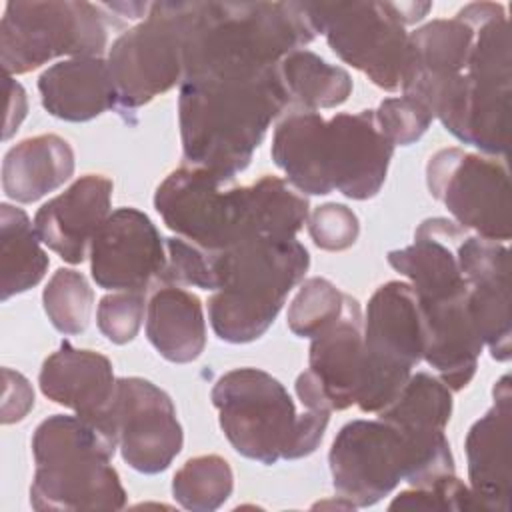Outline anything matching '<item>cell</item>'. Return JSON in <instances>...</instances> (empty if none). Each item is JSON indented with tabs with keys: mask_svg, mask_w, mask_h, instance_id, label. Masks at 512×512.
<instances>
[{
	"mask_svg": "<svg viewBox=\"0 0 512 512\" xmlns=\"http://www.w3.org/2000/svg\"><path fill=\"white\" fill-rule=\"evenodd\" d=\"M288 104L278 66L184 78L178 120L186 164L232 182L246 170L268 126Z\"/></svg>",
	"mask_w": 512,
	"mask_h": 512,
	"instance_id": "6da1fadb",
	"label": "cell"
},
{
	"mask_svg": "<svg viewBox=\"0 0 512 512\" xmlns=\"http://www.w3.org/2000/svg\"><path fill=\"white\" fill-rule=\"evenodd\" d=\"M314 38L304 2H188L184 78L272 68Z\"/></svg>",
	"mask_w": 512,
	"mask_h": 512,
	"instance_id": "7a4b0ae2",
	"label": "cell"
},
{
	"mask_svg": "<svg viewBox=\"0 0 512 512\" xmlns=\"http://www.w3.org/2000/svg\"><path fill=\"white\" fill-rule=\"evenodd\" d=\"M474 28L470 60L434 100L432 116L460 142L506 156L510 128V26L502 4L472 2L458 12Z\"/></svg>",
	"mask_w": 512,
	"mask_h": 512,
	"instance_id": "3957f363",
	"label": "cell"
},
{
	"mask_svg": "<svg viewBox=\"0 0 512 512\" xmlns=\"http://www.w3.org/2000/svg\"><path fill=\"white\" fill-rule=\"evenodd\" d=\"M118 436L96 422L54 414L32 436L34 510H120L126 490L110 460Z\"/></svg>",
	"mask_w": 512,
	"mask_h": 512,
	"instance_id": "277c9868",
	"label": "cell"
},
{
	"mask_svg": "<svg viewBox=\"0 0 512 512\" xmlns=\"http://www.w3.org/2000/svg\"><path fill=\"white\" fill-rule=\"evenodd\" d=\"M308 266L310 254L296 238H252L214 252L216 290L208 316L216 336L232 344L260 338Z\"/></svg>",
	"mask_w": 512,
	"mask_h": 512,
	"instance_id": "5b68a950",
	"label": "cell"
},
{
	"mask_svg": "<svg viewBox=\"0 0 512 512\" xmlns=\"http://www.w3.org/2000/svg\"><path fill=\"white\" fill-rule=\"evenodd\" d=\"M212 404L232 448L256 462L276 464L312 454L324 438L330 412H296L288 390L260 368H234L212 388Z\"/></svg>",
	"mask_w": 512,
	"mask_h": 512,
	"instance_id": "8992f818",
	"label": "cell"
},
{
	"mask_svg": "<svg viewBox=\"0 0 512 512\" xmlns=\"http://www.w3.org/2000/svg\"><path fill=\"white\" fill-rule=\"evenodd\" d=\"M216 174L180 166L154 194L164 224L210 252L228 250L252 238L276 240V208L266 176L250 186H228Z\"/></svg>",
	"mask_w": 512,
	"mask_h": 512,
	"instance_id": "52a82bcc",
	"label": "cell"
},
{
	"mask_svg": "<svg viewBox=\"0 0 512 512\" xmlns=\"http://www.w3.org/2000/svg\"><path fill=\"white\" fill-rule=\"evenodd\" d=\"M364 374L356 406L378 414L390 406L424 356V320L418 296L406 282H386L368 300Z\"/></svg>",
	"mask_w": 512,
	"mask_h": 512,
	"instance_id": "ba28073f",
	"label": "cell"
},
{
	"mask_svg": "<svg viewBox=\"0 0 512 512\" xmlns=\"http://www.w3.org/2000/svg\"><path fill=\"white\" fill-rule=\"evenodd\" d=\"M106 44L104 14L90 2H8L0 22L6 76L32 72L58 56H100Z\"/></svg>",
	"mask_w": 512,
	"mask_h": 512,
	"instance_id": "9c48e42d",
	"label": "cell"
},
{
	"mask_svg": "<svg viewBox=\"0 0 512 512\" xmlns=\"http://www.w3.org/2000/svg\"><path fill=\"white\" fill-rule=\"evenodd\" d=\"M316 34L378 88L396 92L408 52L400 2H304Z\"/></svg>",
	"mask_w": 512,
	"mask_h": 512,
	"instance_id": "30bf717a",
	"label": "cell"
},
{
	"mask_svg": "<svg viewBox=\"0 0 512 512\" xmlns=\"http://www.w3.org/2000/svg\"><path fill=\"white\" fill-rule=\"evenodd\" d=\"M188 2H154L146 20L120 34L108 54L116 108L132 112L184 78Z\"/></svg>",
	"mask_w": 512,
	"mask_h": 512,
	"instance_id": "8fae6325",
	"label": "cell"
},
{
	"mask_svg": "<svg viewBox=\"0 0 512 512\" xmlns=\"http://www.w3.org/2000/svg\"><path fill=\"white\" fill-rule=\"evenodd\" d=\"M334 490L352 508L388 496L402 480L424 484L420 458L408 438L388 420H352L340 428L328 452Z\"/></svg>",
	"mask_w": 512,
	"mask_h": 512,
	"instance_id": "7c38bea8",
	"label": "cell"
},
{
	"mask_svg": "<svg viewBox=\"0 0 512 512\" xmlns=\"http://www.w3.org/2000/svg\"><path fill=\"white\" fill-rule=\"evenodd\" d=\"M426 184L464 230L510 240V182L504 162L460 148H442L426 164Z\"/></svg>",
	"mask_w": 512,
	"mask_h": 512,
	"instance_id": "4fadbf2b",
	"label": "cell"
},
{
	"mask_svg": "<svg viewBox=\"0 0 512 512\" xmlns=\"http://www.w3.org/2000/svg\"><path fill=\"white\" fill-rule=\"evenodd\" d=\"M112 422L124 462L142 474L166 470L180 454L184 434L170 396L150 380L118 378Z\"/></svg>",
	"mask_w": 512,
	"mask_h": 512,
	"instance_id": "5bb4252c",
	"label": "cell"
},
{
	"mask_svg": "<svg viewBox=\"0 0 512 512\" xmlns=\"http://www.w3.org/2000/svg\"><path fill=\"white\" fill-rule=\"evenodd\" d=\"M88 252L92 278L104 290L146 292L152 280L160 282L166 264L164 238L136 208L110 212Z\"/></svg>",
	"mask_w": 512,
	"mask_h": 512,
	"instance_id": "9a60e30c",
	"label": "cell"
},
{
	"mask_svg": "<svg viewBox=\"0 0 512 512\" xmlns=\"http://www.w3.org/2000/svg\"><path fill=\"white\" fill-rule=\"evenodd\" d=\"M456 254L468 284L466 304L474 328L490 356L506 362L512 354L508 248L504 242L466 234Z\"/></svg>",
	"mask_w": 512,
	"mask_h": 512,
	"instance_id": "2e32d148",
	"label": "cell"
},
{
	"mask_svg": "<svg viewBox=\"0 0 512 512\" xmlns=\"http://www.w3.org/2000/svg\"><path fill=\"white\" fill-rule=\"evenodd\" d=\"M394 144L374 110L336 114L326 122V168L332 188L352 200L374 198L388 174Z\"/></svg>",
	"mask_w": 512,
	"mask_h": 512,
	"instance_id": "e0dca14e",
	"label": "cell"
},
{
	"mask_svg": "<svg viewBox=\"0 0 512 512\" xmlns=\"http://www.w3.org/2000/svg\"><path fill=\"white\" fill-rule=\"evenodd\" d=\"M116 382L112 362L104 354L74 348L68 340L44 360L38 376L40 390L48 400L112 432H116L110 416Z\"/></svg>",
	"mask_w": 512,
	"mask_h": 512,
	"instance_id": "ac0fdd59",
	"label": "cell"
},
{
	"mask_svg": "<svg viewBox=\"0 0 512 512\" xmlns=\"http://www.w3.org/2000/svg\"><path fill=\"white\" fill-rule=\"evenodd\" d=\"M112 188L110 178L86 174L62 194L42 204L34 216L40 242L64 262L80 264L98 228L110 216Z\"/></svg>",
	"mask_w": 512,
	"mask_h": 512,
	"instance_id": "d6986e66",
	"label": "cell"
},
{
	"mask_svg": "<svg viewBox=\"0 0 512 512\" xmlns=\"http://www.w3.org/2000/svg\"><path fill=\"white\" fill-rule=\"evenodd\" d=\"M492 408L472 424L466 436L468 480L484 512H508L512 496L510 466V414L512 388L504 374L494 384Z\"/></svg>",
	"mask_w": 512,
	"mask_h": 512,
	"instance_id": "ffe728a7",
	"label": "cell"
},
{
	"mask_svg": "<svg viewBox=\"0 0 512 512\" xmlns=\"http://www.w3.org/2000/svg\"><path fill=\"white\" fill-rule=\"evenodd\" d=\"M450 416L452 390L428 372L412 374L396 400L378 412V418L392 422L408 438L436 476L454 474V458L444 434Z\"/></svg>",
	"mask_w": 512,
	"mask_h": 512,
	"instance_id": "44dd1931",
	"label": "cell"
},
{
	"mask_svg": "<svg viewBox=\"0 0 512 512\" xmlns=\"http://www.w3.org/2000/svg\"><path fill=\"white\" fill-rule=\"evenodd\" d=\"M474 42V28L456 14L450 20H432L408 34L402 94L428 110L452 80L464 74Z\"/></svg>",
	"mask_w": 512,
	"mask_h": 512,
	"instance_id": "7402d4cb",
	"label": "cell"
},
{
	"mask_svg": "<svg viewBox=\"0 0 512 512\" xmlns=\"http://www.w3.org/2000/svg\"><path fill=\"white\" fill-rule=\"evenodd\" d=\"M466 230L448 218H428L406 248L388 252V264L410 280L418 300H442L468 290L456 248Z\"/></svg>",
	"mask_w": 512,
	"mask_h": 512,
	"instance_id": "603a6c76",
	"label": "cell"
},
{
	"mask_svg": "<svg viewBox=\"0 0 512 512\" xmlns=\"http://www.w3.org/2000/svg\"><path fill=\"white\" fill-rule=\"evenodd\" d=\"M362 324L358 300L346 294L340 318L312 338L308 370L330 410H346L356 404L364 374Z\"/></svg>",
	"mask_w": 512,
	"mask_h": 512,
	"instance_id": "cb8c5ba5",
	"label": "cell"
},
{
	"mask_svg": "<svg viewBox=\"0 0 512 512\" xmlns=\"http://www.w3.org/2000/svg\"><path fill=\"white\" fill-rule=\"evenodd\" d=\"M466 294L468 290L442 300H418L426 334L422 358L452 392L470 384L484 348L470 318Z\"/></svg>",
	"mask_w": 512,
	"mask_h": 512,
	"instance_id": "d4e9b609",
	"label": "cell"
},
{
	"mask_svg": "<svg viewBox=\"0 0 512 512\" xmlns=\"http://www.w3.org/2000/svg\"><path fill=\"white\" fill-rule=\"evenodd\" d=\"M38 90L44 110L68 122H86L116 106L114 80L102 56L52 64L40 74Z\"/></svg>",
	"mask_w": 512,
	"mask_h": 512,
	"instance_id": "484cf974",
	"label": "cell"
},
{
	"mask_svg": "<svg viewBox=\"0 0 512 512\" xmlns=\"http://www.w3.org/2000/svg\"><path fill=\"white\" fill-rule=\"evenodd\" d=\"M272 160L298 192L326 196L334 190L326 168V120L314 110L296 108L280 120Z\"/></svg>",
	"mask_w": 512,
	"mask_h": 512,
	"instance_id": "4316f807",
	"label": "cell"
},
{
	"mask_svg": "<svg viewBox=\"0 0 512 512\" xmlns=\"http://www.w3.org/2000/svg\"><path fill=\"white\" fill-rule=\"evenodd\" d=\"M146 336L170 362L196 360L206 346L200 298L176 284H158L146 304Z\"/></svg>",
	"mask_w": 512,
	"mask_h": 512,
	"instance_id": "83f0119b",
	"label": "cell"
},
{
	"mask_svg": "<svg viewBox=\"0 0 512 512\" xmlns=\"http://www.w3.org/2000/svg\"><path fill=\"white\" fill-rule=\"evenodd\" d=\"M74 174V152L56 134H40L12 146L2 162V190L30 204L60 188Z\"/></svg>",
	"mask_w": 512,
	"mask_h": 512,
	"instance_id": "f1b7e54d",
	"label": "cell"
},
{
	"mask_svg": "<svg viewBox=\"0 0 512 512\" xmlns=\"http://www.w3.org/2000/svg\"><path fill=\"white\" fill-rule=\"evenodd\" d=\"M48 256L40 248L34 224L22 208L0 204V296L8 300L14 294L36 286L46 270Z\"/></svg>",
	"mask_w": 512,
	"mask_h": 512,
	"instance_id": "f546056e",
	"label": "cell"
},
{
	"mask_svg": "<svg viewBox=\"0 0 512 512\" xmlns=\"http://www.w3.org/2000/svg\"><path fill=\"white\" fill-rule=\"evenodd\" d=\"M290 104L302 110L336 108L352 94L350 74L310 50H294L278 64Z\"/></svg>",
	"mask_w": 512,
	"mask_h": 512,
	"instance_id": "4dcf8cb0",
	"label": "cell"
},
{
	"mask_svg": "<svg viewBox=\"0 0 512 512\" xmlns=\"http://www.w3.org/2000/svg\"><path fill=\"white\" fill-rule=\"evenodd\" d=\"M234 474L218 454L190 458L172 478L174 500L192 512H212L232 494Z\"/></svg>",
	"mask_w": 512,
	"mask_h": 512,
	"instance_id": "1f68e13d",
	"label": "cell"
},
{
	"mask_svg": "<svg viewBox=\"0 0 512 512\" xmlns=\"http://www.w3.org/2000/svg\"><path fill=\"white\" fill-rule=\"evenodd\" d=\"M44 312L62 334H80L88 328L94 292L86 278L70 268H58L42 292Z\"/></svg>",
	"mask_w": 512,
	"mask_h": 512,
	"instance_id": "d6a6232c",
	"label": "cell"
},
{
	"mask_svg": "<svg viewBox=\"0 0 512 512\" xmlns=\"http://www.w3.org/2000/svg\"><path fill=\"white\" fill-rule=\"evenodd\" d=\"M346 294L340 292L330 280L314 276L308 278L288 308V328L300 338H314L344 310Z\"/></svg>",
	"mask_w": 512,
	"mask_h": 512,
	"instance_id": "836d02e7",
	"label": "cell"
},
{
	"mask_svg": "<svg viewBox=\"0 0 512 512\" xmlns=\"http://www.w3.org/2000/svg\"><path fill=\"white\" fill-rule=\"evenodd\" d=\"M166 264L160 276L162 284H188L204 290H216L214 252L200 248L186 238H164Z\"/></svg>",
	"mask_w": 512,
	"mask_h": 512,
	"instance_id": "e575fe53",
	"label": "cell"
},
{
	"mask_svg": "<svg viewBox=\"0 0 512 512\" xmlns=\"http://www.w3.org/2000/svg\"><path fill=\"white\" fill-rule=\"evenodd\" d=\"M390 510H454V512H484L478 498L456 478V474L444 476L430 486L400 492L388 506Z\"/></svg>",
	"mask_w": 512,
	"mask_h": 512,
	"instance_id": "d590c367",
	"label": "cell"
},
{
	"mask_svg": "<svg viewBox=\"0 0 512 512\" xmlns=\"http://www.w3.org/2000/svg\"><path fill=\"white\" fill-rule=\"evenodd\" d=\"M146 312V292L118 290L106 294L96 310L98 330L114 344H126L138 334Z\"/></svg>",
	"mask_w": 512,
	"mask_h": 512,
	"instance_id": "8d00e7d4",
	"label": "cell"
},
{
	"mask_svg": "<svg viewBox=\"0 0 512 512\" xmlns=\"http://www.w3.org/2000/svg\"><path fill=\"white\" fill-rule=\"evenodd\" d=\"M374 116L380 130L394 146L414 144L434 120L432 112L424 104L404 94L382 100L378 110H374Z\"/></svg>",
	"mask_w": 512,
	"mask_h": 512,
	"instance_id": "74e56055",
	"label": "cell"
},
{
	"mask_svg": "<svg viewBox=\"0 0 512 512\" xmlns=\"http://www.w3.org/2000/svg\"><path fill=\"white\" fill-rule=\"evenodd\" d=\"M306 224L312 242L328 252L350 248L360 234L358 216L348 206L338 202L318 206L312 214H308Z\"/></svg>",
	"mask_w": 512,
	"mask_h": 512,
	"instance_id": "f35d334b",
	"label": "cell"
},
{
	"mask_svg": "<svg viewBox=\"0 0 512 512\" xmlns=\"http://www.w3.org/2000/svg\"><path fill=\"white\" fill-rule=\"evenodd\" d=\"M4 376V402H2V422L12 424L22 420L34 406V392L30 382L10 368L2 370Z\"/></svg>",
	"mask_w": 512,
	"mask_h": 512,
	"instance_id": "ab89813d",
	"label": "cell"
},
{
	"mask_svg": "<svg viewBox=\"0 0 512 512\" xmlns=\"http://www.w3.org/2000/svg\"><path fill=\"white\" fill-rule=\"evenodd\" d=\"M8 80V88H10V108H8V120H6V130H4V140H8L16 130H14V114L16 118L22 122V118L26 116V92L24 88L12 80L10 76Z\"/></svg>",
	"mask_w": 512,
	"mask_h": 512,
	"instance_id": "60d3db41",
	"label": "cell"
}]
</instances>
